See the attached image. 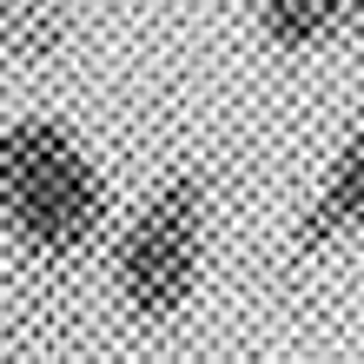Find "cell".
Instances as JSON below:
<instances>
[{
	"label": "cell",
	"mask_w": 364,
	"mask_h": 364,
	"mask_svg": "<svg viewBox=\"0 0 364 364\" xmlns=\"http://www.w3.org/2000/svg\"><path fill=\"white\" fill-rule=\"evenodd\" d=\"M252 14H259V33L278 53H311L351 27L364 0H252Z\"/></svg>",
	"instance_id": "obj_4"
},
{
	"label": "cell",
	"mask_w": 364,
	"mask_h": 364,
	"mask_svg": "<svg viewBox=\"0 0 364 364\" xmlns=\"http://www.w3.org/2000/svg\"><path fill=\"white\" fill-rule=\"evenodd\" d=\"M119 298L133 318H173L205 272V179L173 173L119 239Z\"/></svg>",
	"instance_id": "obj_2"
},
{
	"label": "cell",
	"mask_w": 364,
	"mask_h": 364,
	"mask_svg": "<svg viewBox=\"0 0 364 364\" xmlns=\"http://www.w3.org/2000/svg\"><path fill=\"white\" fill-rule=\"evenodd\" d=\"M338 232H364V119L351 126V139L338 146L318 199L298 219V252H325Z\"/></svg>",
	"instance_id": "obj_3"
},
{
	"label": "cell",
	"mask_w": 364,
	"mask_h": 364,
	"mask_svg": "<svg viewBox=\"0 0 364 364\" xmlns=\"http://www.w3.org/2000/svg\"><path fill=\"white\" fill-rule=\"evenodd\" d=\"M0 219L33 259H73L106 225V179L60 119L0 126Z\"/></svg>",
	"instance_id": "obj_1"
},
{
	"label": "cell",
	"mask_w": 364,
	"mask_h": 364,
	"mask_svg": "<svg viewBox=\"0 0 364 364\" xmlns=\"http://www.w3.org/2000/svg\"><path fill=\"white\" fill-rule=\"evenodd\" d=\"M67 40L60 0H0V60H33Z\"/></svg>",
	"instance_id": "obj_5"
}]
</instances>
